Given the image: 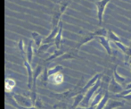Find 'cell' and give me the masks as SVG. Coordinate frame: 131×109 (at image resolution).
Segmentation results:
<instances>
[{
    "label": "cell",
    "mask_w": 131,
    "mask_h": 109,
    "mask_svg": "<svg viewBox=\"0 0 131 109\" xmlns=\"http://www.w3.org/2000/svg\"><path fill=\"white\" fill-rule=\"evenodd\" d=\"M70 3H71L70 0H62L60 2V5H59L58 8L54 9L52 15V19H51V24H52L51 26H52V29L59 25V23L61 21V17L64 14L66 9L68 8Z\"/></svg>",
    "instance_id": "6da1fadb"
},
{
    "label": "cell",
    "mask_w": 131,
    "mask_h": 109,
    "mask_svg": "<svg viewBox=\"0 0 131 109\" xmlns=\"http://www.w3.org/2000/svg\"><path fill=\"white\" fill-rule=\"evenodd\" d=\"M101 83H102V79H99L94 86H92L91 88L86 90V94H85L84 99H83V101H82L83 105L86 106V107H89L90 101H91V99H92V97L95 95V93L98 90V88H100Z\"/></svg>",
    "instance_id": "7a4b0ae2"
},
{
    "label": "cell",
    "mask_w": 131,
    "mask_h": 109,
    "mask_svg": "<svg viewBox=\"0 0 131 109\" xmlns=\"http://www.w3.org/2000/svg\"><path fill=\"white\" fill-rule=\"evenodd\" d=\"M110 1L111 0H98V1L95 2V5L96 6L97 19H98L99 25H101L103 23V17H104L105 8H106L107 5L110 3Z\"/></svg>",
    "instance_id": "3957f363"
},
{
    "label": "cell",
    "mask_w": 131,
    "mask_h": 109,
    "mask_svg": "<svg viewBox=\"0 0 131 109\" xmlns=\"http://www.w3.org/2000/svg\"><path fill=\"white\" fill-rule=\"evenodd\" d=\"M14 99L15 100L16 104L20 105L21 107H27V108H33V103L31 101L30 97H26V96L18 95L14 94Z\"/></svg>",
    "instance_id": "277c9868"
},
{
    "label": "cell",
    "mask_w": 131,
    "mask_h": 109,
    "mask_svg": "<svg viewBox=\"0 0 131 109\" xmlns=\"http://www.w3.org/2000/svg\"><path fill=\"white\" fill-rule=\"evenodd\" d=\"M23 59V64H24V66L27 70V75H28V88L29 90L32 88V84H33V75H34V70L32 69L30 64L28 62L27 58L24 57Z\"/></svg>",
    "instance_id": "5b68a950"
},
{
    "label": "cell",
    "mask_w": 131,
    "mask_h": 109,
    "mask_svg": "<svg viewBox=\"0 0 131 109\" xmlns=\"http://www.w3.org/2000/svg\"><path fill=\"white\" fill-rule=\"evenodd\" d=\"M108 90H109V91H110V93L119 94L123 90V87L121 85V83H119L115 80L114 77H112L110 81V83H109Z\"/></svg>",
    "instance_id": "8992f818"
},
{
    "label": "cell",
    "mask_w": 131,
    "mask_h": 109,
    "mask_svg": "<svg viewBox=\"0 0 131 109\" xmlns=\"http://www.w3.org/2000/svg\"><path fill=\"white\" fill-rule=\"evenodd\" d=\"M95 38H96V37H95V35L94 34V32L88 33L86 36H84V37H82L81 38H79V43H77L76 47H75V51L78 53L79 51V49H80V47H82L83 45H85V44L92 41V40L95 39Z\"/></svg>",
    "instance_id": "52a82bcc"
},
{
    "label": "cell",
    "mask_w": 131,
    "mask_h": 109,
    "mask_svg": "<svg viewBox=\"0 0 131 109\" xmlns=\"http://www.w3.org/2000/svg\"><path fill=\"white\" fill-rule=\"evenodd\" d=\"M62 31H63V22L61 20L59 23V31L56 35L54 39V46L56 47V49H60L62 43Z\"/></svg>",
    "instance_id": "ba28073f"
},
{
    "label": "cell",
    "mask_w": 131,
    "mask_h": 109,
    "mask_svg": "<svg viewBox=\"0 0 131 109\" xmlns=\"http://www.w3.org/2000/svg\"><path fill=\"white\" fill-rule=\"evenodd\" d=\"M96 38L98 39V41L100 42V44L103 46V47L105 49L106 53L108 54L109 55H112V49L110 46V43H109V39L106 38V37H104V36H98L96 37Z\"/></svg>",
    "instance_id": "9c48e42d"
},
{
    "label": "cell",
    "mask_w": 131,
    "mask_h": 109,
    "mask_svg": "<svg viewBox=\"0 0 131 109\" xmlns=\"http://www.w3.org/2000/svg\"><path fill=\"white\" fill-rule=\"evenodd\" d=\"M103 76H104V75H103V73H97V74H95V76L92 77V78L90 79V80L86 83V85H84V86H83V88H82L83 92L86 91V90H88V88H90L92 86H94V85H95V83H96L97 81H98L99 79L102 78Z\"/></svg>",
    "instance_id": "30bf717a"
},
{
    "label": "cell",
    "mask_w": 131,
    "mask_h": 109,
    "mask_svg": "<svg viewBox=\"0 0 131 109\" xmlns=\"http://www.w3.org/2000/svg\"><path fill=\"white\" fill-rule=\"evenodd\" d=\"M58 31H59V25L54 28H53V29H51V33L48 35V36L46 37V38H44L43 43H51V42H54L55 37H56V35L58 34Z\"/></svg>",
    "instance_id": "8fae6325"
},
{
    "label": "cell",
    "mask_w": 131,
    "mask_h": 109,
    "mask_svg": "<svg viewBox=\"0 0 131 109\" xmlns=\"http://www.w3.org/2000/svg\"><path fill=\"white\" fill-rule=\"evenodd\" d=\"M33 56H34V49H33V42L32 40L29 42L26 47V58L29 64L32 63Z\"/></svg>",
    "instance_id": "7c38bea8"
},
{
    "label": "cell",
    "mask_w": 131,
    "mask_h": 109,
    "mask_svg": "<svg viewBox=\"0 0 131 109\" xmlns=\"http://www.w3.org/2000/svg\"><path fill=\"white\" fill-rule=\"evenodd\" d=\"M31 38H32V40L34 41L36 47H40V46H41L42 43H43L45 37H43L41 34L36 32V31H33V32H31Z\"/></svg>",
    "instance_id": "4fadbf2b"
},
{
    "label": "cell",
    "mask_w": 131,
    "mask_h": 109,
    "mask_svg": "<svg viewBox=\"0 0 131 109\" xmlns=\"http://www.w3.org/2000/svg\"><path fill=\"white\" fill-rule=\"evenodd\" d=\"M63 80H64L63 75H62L61 73H55V74L51 75V76L49 77V82H50L51 83H53V84H54V85L61 84V83L63 82Z\"/></svg>",
    "instance_id": "5bb4252c"
},
{
    "label": "cell",
    "mask_w": 131,
    "mask_h": 109,
    "mask_svg": "<svg viewBox=\"0 0 131 109\" xmlns=\"http://www.w3.org/2000/svg\"><path fill=\"white\" fill-rule=\"evenodd\" d=\"M65 52H63V50L62 49H55V51L53 53H52V55H50V56H48L47 58H46L45 60H44V62L46 63V64H48V63H51L52 61H53L54 59L56 58H59V57L61 56V55H62Z\"/></svg>",
    "instance_id": "9a60e30c"
},
{
    "label": "cell",
    "mask_w": 131,
    "mask_h": 109,
    "mask_svg": "<svg viewBox=\"0 0 131 109\" xmlns=\"http://www.w3.org/2000/svg\"><path fill=\"white\" fill-rule=\"evenodd\" d=\"M109 99H110V91H109V90H106L104 92V97H103V98L101 99L99 104L96 106V108L102 109V108L106 107V105L108 104Z\"/></svg>",
    "instance_id": "2e32d148"
},
{
    "label": "cell",
    "mask_w": 131,
    "mask_h": 109,
    "mask_svg": "<svg viewBox=\"0 0 131 109\" xmlns=\"http://www.w3.org/2000/svg\"><path fill=\"white\" fill-rule=\"evenodd\" d=\"M14 87H15V82H14V80H13V79H11V78L5 79V93H10V92H12Z\"/></svg>",
    "instance_id": "e0dca14e"
},
{
    "label": "cell",
    "mask_w": 131,
    "mask_h": 109,
    "mask_svg": "<svg viewBox=\"0 0 131 109\" xmlns=\"http://www.w3.org/2000/svg\"><path fill=\"white\" fill-rule=\"evenodd\" d=\"M85 95L83 93H79L76 96H74V99H73V104L71 106V108H76L80 103H82L83 99H84Z\"/></svg>",
    "instance_id": "ac0fdd59"
},
{
    "label": "cell",
    "mask_w": 131,
    "mask_h": 109,
    "mask_svg": "<svg viewBox=\"0 0 131 109\" xmlns=\"http://www.w3.org/2000/svg\"><path fill=\"white\" fill-rule=\"evenodd\" d=\"M117 68H118V65H115L113 68V77L115 78V80L117 81L119 83H121V84H123V83H125L126 82V78L123 76H121V74H119V73H118L117 71Z\"/></svg>",
    "instance_id": "d6986e66"
},
{
    "label": "cell",
    "mask_w": 131,
    "mask_h": 109,
    "mask_svg": "<svg viewBox=\"0 0 131 109\" xmlns=\"http://www.w3.org/2000/svg\"><path fill=\"white\" fill-rule=\"evenodd\" d=\"M107 38H108L109 40H111V41L112 42H119V41H121V38H119V36H118L117 34H115V33L113 32V31H112V29H108V33H107Z\"/></svg>",
    "instance_id": "ffe728a7"
},
{
    "label": "cell",
    "mask_w": 131,
    "mask_h": 109,
    "mask_svg": "<svg viewBox=\"0 0 131 109\" xmlns=\"http://www.w3.org/2000/svg\"><path fill=\"white\" fill-rule=\"evenodd\" d=\"M54 45V42H51V43H43L40 47H38V53L41 54V53H46L52 46Z\"/></svg>",
    "instance_id": "44dd1931"
},
{
    "label": "cell",
    "mask_w": 131,
    "mask_h": 109,
    "mask_svg": "<svg viewBox=\"0 0 131 109\" xmlns=\"http://www.w3.org/2000/svg\"><path fill=\"white\" fill-rule=\"evenodd\" d=\"M18 48H19V51H20V53H21L23 58L26 57V49H25L24 41H23V39H21V38L19 40V42H18Z\"/></svg>",
    "instance_id": "7402d4cb"
},
{
    "label": "cell",
    "mask_w": 131,
    "mask_h": 109,
    "mask_svg": "<svg viewBox=\"0 0 131 109\" xmlns=\"http://www.w3.org/2000/svg\"><path fill=\"white\" fill-rule=\"evenodd\" d=\"M63 70V66L62 65H56L54 66V67L51 68V69H48V75L49 77L51 76V75H53L55 74V73H61V72Z\"/></svg>",
    "instance_id": "603a6c76"
},
{
    "label": "cell",
    "mask_w": 131,
    "mask_h": 109,
    "mask_svg": "<svg viewBox=\"0 0 131 109\" xmlns=\"http://www.w3.org/2000/svg\"><path fill=\"white\" fill-rule=\"evenodd\" d=\"M107 33H108V29H104V28H99V29H95L94 31V34L95 35V37H98V36L107 37Z\"/></svg>",
    "instance_id": "cb8c5ba5"
},
{
    "label": "cell",
    "mask_w": 131,
    "mask_h": 109,
    "mask_svg": "<svg viewBox=\"0 0 131 109\" xmlns=\"http://www.w3.org/2000/svg\"><path fill=\"white\" fill-rule=\"evenodd\" d=\"M73 58H75V55L72 52H65L62 55H61L58 59L63 61V60H71Z\"/></svg>",
    "instance_id": "d4e9b609"
},
{
    "label": "cell",
    "mask_w": 131,
    "mask_h": 109,
    "mask_svg": "<svg viewBox=\"0 0 131 109\" xmlns=\"http://www.w3.org/2000/svg\"><path fill=\"white\" fill-rule=\"evenodd\" d=\"M49 81V75H48V68L45 67L44 68L43 73H42V82L44 84H47V82Z\"/></svg>",
    "instance_id": "484cf974"
},
{
    "label": "cell",
    "mask_w": 131,
    "mask_h": 109,
    "mask_svg": "<svg viewBox=\"0 0 131 109\" xmlns=\"http://www.w3.org/2000/svg\"><path fill=\"white\" fill-rule=\"evenodd\" d=\"M112 104H110L107 107L108 108H116V107H118V106H124V102H122V101L112 100Z\"/></svg>",
    "instance_id": "4316f807"
},
{
    "label": "cell",
    "mask_w": 131,
    "mask_h": 109,
    "mask_svg": "<svg viewBox=\"0 0 131 109\" xmlns=\"http://www.w3.org/2000/svg\"><path fill=\"white\" fill-rule=\"evenodd\" d=\"M115 43V45L117 46L118 47H119V49H121V51H122L123 53L126 52V50L128 49V46H125L123 43H121V41H119V42H114Z\"/></svg>",
    "instance_id": "83f0119b"
},
{
    "label": "cell",
    "mask_w": 131,
    "mask_h": 109,
    "mask_svg": "<svg viewBox=\"0 0 131 109\" xmlns=\"http://www.w3.org/2000/svg\"><path fill=\"white\" fill-rule=\"evenodd\" d=\"M43 107V104L41 103V100L39 98H38L35 102V105H34V108H42Z\"/></svg>",
    "instance_id": "f1b7e54d"
},
{
    "label": "cell",
    "mask_w": 131,
    "mask_h": 109,
    "mask_svg": "<svg viewBox=\"0 0 131 109\" xmlns=\"http://www.w3.org/2000/svg\"><path fill=\"white\" fill-rule=\"evenodd\" d=\"M126 88H131V82L129 83V84H128L126 86Z\"/></svg>",
    "instance_id": "f546056e"
},
{
    "label": "cell",
    "mask_w": 131,
    "mask_h": 109,
    "mask_svg": "<svg viewBox=\"0 0 131 109\" xmlns=\"http://www.w3.org/2000/svg\"><path fill=\"white\" fill-rule=\"evenodd\" d=\"M129 64V65H130V69H131V57H130L129 60H128V64Z\"/></svg>",
    "instance_id": "4dcf8cb0"
},
{
    "label": "cell",
    "mask_w": 131,
    "mask_h": 109,
    "mask_svg": "<svg viewBox=\"0 0 131 109\" xmlns=\"http://www.w3.org/2000/svg\"><path fill=\"white\" fill-rule=\"evenodd\" d=\"M128 47H131V40H130V42H129V45H128Z\"/></svg>",
    "instance_id": "1f68e13d"
}]
</instances>
